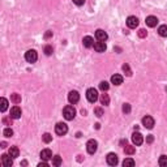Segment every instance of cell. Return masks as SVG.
<instances>
[{
    "mask_svg": "<svg viewBox=\"0 0 167 167\" xmlns=\"http://www.w3.org/2000/svg\"><path fill=\"white\" fill-rule=\"evenodd\" d=\"M63 116L65 120H73L76 116V109L73 106H65L63 109Z\"/></svg>",
    "mask_w": 167,
    "mask_h": 167,
    "instance_id": "1",
    "label": "cell"
},
{
    "mask_svg": "<svg viewBox=\"0 0 167 167\" xmlns=\"http://www.w3.org/2000/svg\"><path fill=\"white\" fill-rule=\"evenodd\" d=\"M67 132H68V125L65 123H58L55 125V133L58 136H64L67 135Z\"/></svg>",
    "mask_w": 167,
    "mask_h": 167,
    "instance_id": "2",
    "label": "cell"
},
{
    "mask_svg": "<svg viewBox=\"0 0 167 167\" xmlns=\"http://www.w3.org/2000/svg\"><path fill=\"white\" fill-rule=\"evenodd\" d=\"M86 98H87V101H89L90 103H94V102L98 99V91H97V89H94V87H90V89H87V91H86Z\"/></svg>",
    "mask_w": 167,
    "mask_h": 167,
    "instance_id": "3",
    "label": "cell"
},
{
    "mask_svg": "<svg viewBox=\"0 0 167 167\" xmlns=\"http://www.w3.org/2000/svg\"><path fill=\"white\" fill-rule=\"evenodd\" d=\"M38 59V54L35 50H29L25 52V60L28 63H35Z\"/></svg>",
    "mask_w": 167,
    "mask_h": 167,
    "instance_id": "4",
    "label": "cell"
},
{
    "mask_svg": "<svg viewBox=\"0 0 167 167\" xmlns=\"http://www.w3.org/2000/svg\"><path fill=\"white\" fill-rule=\"evenodd\" d=\"M98 149V142L95 140H89L86 142V150L89 154H94Z\"/></svg>",
    "mask_w": 167,
    "mask_h": 167,
    "instance_id": "5",
    "label": "cell"
},
{
    "mask_svg": "<svg viewBox=\"0 0 167 167\" xmlns=\"http://www.w3.org/2000/svg\"><path fill=\"white\" fill-rule=\"evenodd\" d=\"M142 125L145 127V128H148V129H151L154 127V119L151 116L149 115H146L142 117Z\"/></svg>",
    "mask_w": 167,
    "mask_h": 167,
    "instance_id": "6",
    "label": "cell"
},
{
    "mask_svg": "<svg viewBox=\"0 0 167 167\" xmlns=\"http://www.w3.org/2000/svg\"><path fill=\"white\" fill-rule=\"evenodd\" d=\"M127 26H128L129 29H136L137 26H139V18H137L136 16H129L128 18H127Z\"/></svg>",
    "mask_w": 167,
    "mask_h": 167,
    "instance_id": "7",
    "label": "cell"
},
{
    "mask_svg": "<svg viewBox=\"0 0 167 167\" xmlns=\"http://www.w3.org/2000/svg\"><path fill=\"white\" fill-rule=\"evenodd\" d=\"M68 101H69L71 105L77 103L78 101H80V94H78V91H76V90L69 91V94H68Z\"/></svg>",
    "mask_w": 167,
    "mask_h": 167,
    "instance_id": "8",
    "label": "cell"
},
{
    "mask_svg": "<svg viewBox=\"0 0 167 167\" xmlns=\"http://www.w3.org/2000/svg\"><path fill=\"white\" fill-rule=\"evenodd\" d=\"M106 161L110 166H116L117 162H119V158H117V155L115 153H109L106 157Z\"/></svg>",
    "mask_w": 167,
    "mask_h": 167,
    "instance_id": "9",
    "label": "cell"
},
{
    "mask_svg": "<svg viewBox=\"0 0 167 167\" xmlns=\"http://www.w3.org/2000/svg\"><path fill=\"white\" fill-rule=\"evenodd\" d=\"M132 141H133V144L136 146H140V145H142V142H144V137H142L140 132H135V133L132 135Z\"/></svg>",
    "mask_w": 167,
    "mask_h": 167,
    "instance_id": "10",
    "label": "cell"
},
{
    "mask_svg": "<svg viewBox=\"0 0 167 167\" xmlns=\"http://www.w3.org/2000/svg\"><path fill=\"white\" fill-rule=\"evenodd\" d=\"M13 159L14 158H12L9 154H3L2 155V165L4 167H11L13 165Z\"/></svg>",
    "mask_w": 167,
    "mask_h": 167,
    "instance_id": "11",
    "label": "cell"
},
{
    "mask_svg": "<svg viewBox=\"0 0 167 167\" xmlns=\"http://www.w3.org/2000/svg\"><path fill=\"white\" fill-rule=\"evenodd\" d=\"M93 47H94V50H95L97 52H105L106 48H107L106 42H103V41H98V42H95Z\"/></svg>",
    "mask_w": 167,
    "mask_h": 167,
    "instance_id": "12",
    "label": "cell"
},
{
    "mask_svg": "<svg viewBox=\"0 0 167 167\" xmlns=\"http://www.w3.org/2000/svg\"><path fill=\"white\" fill-rule=\"evenodd\" d=\"M145 22L149 28H155L157 24H158V18H157L155 16H148L146 20H145Z\"/></svg>",
    "mask_w": 167,
    "mask_h": 167,
    "instance_id": "13",
    "label": "cell"
},
{
    "mask_svg": "<svg viewBox=\"0 0 167 167\" xmlns=\"http://www.w3.org/2000/svg\"><path fill=\"white\" fill-rule=\"evenodd\" d=\"M21 115H22V111H21V109H20L18 106H14V107H12V109H11V116L13 117V119H20Z\"/></svg>",
    "mask_w": 167,
    "mask_h": 167,
    "instance_id": "14",
    "label": "cell"
},
{
    "mask_svg": "<svg viewBox=\"0 0 167 167\" xmlns=\"http://www.w3.org/2000/svg\"><path fill=\"white\" fill-rule=\"evenodd\" d=\"M41 158H42V161H50V159H52V151L50 149H43L41 151Z\"/></svg>",
    "mask_w": 167,
    "mask_h": 167,
    "instance_id": "15",
    "label": "cell"
},
{
    "mask_svg": "<svg viewBox=\"0 0 167 167\" xmlns=\"http://www.w3.org/2000/svg\"><path fill=\"white\" fill-rule=\"evenodd\" d=\"M95 37H97L98 41H103V42H105L107 38H109L107 33H106L105 30H102V29H98V30L95 32Z\"/></svg>",
    "mask_w": 167,
    "mask_h": 167,
    "instance_id": "16",
    "label": "cell"
},
{
    "mask_svg": "<svg viewBox=\"0 0 167 167\" xmlns=\"http://www.w3.org/2000/svg\"><path fill=\"white\" fill-rule=\"evenodd\" d=\"M82 43H84V46H85L86 48H90V47L94 46V39H93L90 35H86V37H84Z\"/></svg>",
    "mask_w": 167,
    "mask_h": 167,
    "instance_id": "17",
    "label": "cell"
},
{
    "mask_svg": "<svg viewBox=\"0 0 167 167\" xmlns=\"http://www.w3.org/2000/svg\"><path fill=\"white\" fill-rule=\"evenodd\" d=\"M111 82L114 84V85L119 86V85H121V84H123V77L120 75H114L111 77Z\"/></svg>",
    "mask_w": 167,
    "mask_h": 167,
    "instance_id": "18",
    "label": "cell"
},
{
    "mask_svg": "<svg viewBox=\"0 0 167 167\" xmlns=\"http://www.w3.org/2000/svg\"><path fill=\"white\" fill-rule=\"evenodd\" d=\"M8 154L12 157V158H17V157L20 155V149L17 148V146H11V149H9Z\"/></svg>",
    "mask_w": 167,
    "mask_h": 167,
    "instance_id": "19",
    "label": "cell"
},
{
    "mask_svg": "<svg viewBox=\"0 0 167 167\" xmlns=\"http://www.w3.org/2000/svg\"><path fill=\"white\" fill-rule=\"evenodd\" d=\"M124 153H125V154H128V155L135 154V153H136V148H135V146H132V145H125V148H124Z\"/></svg>",
    "mask_w": 167,
    "mask_h": 167,
    "instance_id": "20",
    "label": "cell"
},
{
    "mask_svg": "<svg viewBox=\"0 0 167 167\" xmlns=\"http://www.w3.org/2000/svg\"><path fill=\"white\" fill-rule=\"evenodd\" d=\"M11 101L14 103V105H18V103H21V95L17 94V93H13L11 95Z\"/></svg>",
    "mask_w": 167,
    "mask_h": 167,
    "instance_id": "21",
    "label": "cell"
},
{
    "mask_svg": "<svg viewBox=\"0 0 167 167\" xmlns=\"http://www.w3.org/2000/svg\"><path fill=\"white\" fill-rule=\"evenodd\" d=\"M0 103H2V105H0V111L4 112V111H6V110L8 109V101H7L4 97H3L2 99H0Z\"/></svg>",
    "mask_w": 167,
    "mask_h": 167,
    "instance_id": "22",
    "label": "cell"
},
{
    "mask_svg": "<svg viewBox=\"0 0 167 167\" xmlns=\"http://www.w3.org/2000/svg\"><path fill=\"white\" fill-rule=\"evenodd\" d=\"M158 34L161 37H167V25H161L158 28Z\"/></svg>",
    "mask_w": 167,
    "mask_h": 167,
    "instance_id": "23",
    "label": "cell"
},
{
    "mask_svg": "<svg viewBox=\"0 0 167 167\" xmlns=\"http://www.w3.org/2000/svg\"><path fill=\"white\" fill-rule=\"evenodd\" d=\"M101 103L102 105H105V106H109L110 105V97L107 94H102L101 95Z\"/></svg>",
    "mask_w": 167,
    "mask_h": 167,
    "instance_id": "24",
    "label": "cell"
},
{
    "mask_svg": "<svg viewBox=\"0 0 167 167\" xmlns=\"http://www.w3.org/2000/svg\"><path fill=\"white\" fill-rule=\"evenodd\" d=\"M52 165L54 166H60L61 165V157L60 155H54L52 157Z\"/></svg>",
    "mask_w": 167,
    "mask_h": 167,
    "instance_id": "25",
    "label": "cell"
},
{
    "mask_svg": "<svg viewBox=\"0 0 167 167\" xmlns=\"http://www.w3.org/2000/svg\"><path fill=\"white\" fill-rule=\"evenodd\" d=\"M123 166H124V167H133L135 166V161L132 158H125L124 162H123Z\"/></svg>",
    "mask_w": 167,
    "mask_h": 167,
    "instance_id": "26",
    "label": "cell"
},
{
    "mask_svg": "<svg viewBox=\"0 0 167 167\" xmlns=\"http://www.w3.org/2000/svg\"><path fill=\"white\" fill-rule=\"evenodd\" d=\"M158 163H159L161 167H167V157L166 155H161Z\"/></svg>",
    "mask_w": 167,
    "mask_h": 167,
    "instance_id": "27",
    "label": "cell"
},
{
    "mask_svg": "<svg viewBox=\"0 0 167 167\" xmlns=\"http://www.w3.org/2000/svg\"><path fill=\"white\" fill-rule=\"evenodd\" d=\"M42 140H43V142H46V144H50V142L52 141V136L50 133H45L42 136Z\"/></svg>",
    "mask_w": 167,
    "mask_h": 167,
    "instance_id": "28",
    "label": "cell"
},
{
    "mask_svg": "<svg viewBox=\"0 0 167 167\" xmlns=\"http://www.w3.org/2000/svg\"><path fill=\"white\" fill-rule=\"evenodd\" d=\"M109 87H110V85H109V82H107V81H102L99 84V89L103 90V91H107V90H109Z\"/></svg>",
    "mask_w": 167,
    "mask_h": 167,
    "instance_id": "29",
    "label": "cell"
},
{
    "mask_svg": "<svg viewBox=\"0 0 167 167\" xmlns=\"http://www.w3.org/2000/svg\"><path fill=\"white\" fill-rule=\"evenodd\" d=\"M123 71H124V73H125V75L128 76V77L132 76V71H131V68H129L128 64H124V65H123Z\"/></svg>",
    "mask_w": 167,
    "mask_h": 167,
    "instance_id": "30",
    "label": "cell"
},
{
    "mask_svg": "<svg viewBox=\"0 0 167 167\" xmlns=\"http://www.w3.org/2000/svg\"><path fill=\"white\" fill-rule=\"evenodd\" d=\"M3 135L6 137H12L13 136V129L12 128H6L3 131Z\"/></svg>",
    "mask_w": 167,
    "mask_h": 167,
    "instance_id": "31",
    "label": "cell"
},
{
    "mask_svg": "<svg viewBox=\"0 0 167 167\" xmlns=\"http://www.w3.org/2000/svg\"><path fill=\"white\" fill-rule=\"evenodd\" d=\"M43 51H45V54H46V55H47V56H50V55H52V52H54V50H52V46H50V45H47V46L45 47V50H43Z\"/></svg>",
    "mask_w": 167,
    "mask_h": 167,
    "instance_id": "32",
    "label": "cell"
},
{
    "mask_svg": "<svg viewBox=\"0 0 167 167\" xmlns=\"http://www.w3.org/2000/svg\"><path fill=\"white\" fill-rule=\"evenodd\" d=\"M123 112H124V114H129L131 112V105L129 103H124V105H123Z\"/></svg>",
    "mask_w": 167,
    "mask_h": 167,
    "instance_id": "33",
    "label": "cell"
},
{
    "mask_svg": "<svg viewBox=\"0 0 167 167\" xmlns=\"http://www.w3.org/2000/svg\"><path fill=\"white\" fill-rule=\"evenodd\" d=\"M94 115L98 116V117H101L103 115V109H102V107H97V109H94Z\"/></svg>",
    "mask_w": 167,
    "mask_h": 167,
    "instance_id": "34",
    "label": "cell"
},
{
    "mask_svg": "<svg viewBox=\"0 0 167 167\" xmlns=\"http://www.w3.org/2000/svg\"><path fill=\"white\" fill-rule=\"evenodd\" d=\"M12 119H13L12 116H9V117H3V123H4L6 125H12Z\"/></svg>",
    "mask_w": 167,
    "mask_h": 167,
    "instance_id": "35",
    "label": "cell"
},
{
    "mask_svg": "<svg viewBox=\"0 0 167 167\" xmlns=\"http://www.w3.org/2000/svg\"><path fill=\"white\" fill-rule=\"evenodd\" d=\"M146 35H148V32H146L145 29H140V30H139V37L140 38H145Z\"/></svg>",
    "mask_w": 167,
    "mask_h": 167,
    "instance_id": "36",
    "label": "cell"
},
{
    "mask_svg": "<svg viewBox=\"0 0 167 167\" xmlns=\"http://www.w3.org/2000/svg\"><path fill=\"white\" fill-rule=\"evenodd\" d=\"M73 2V4H76V6H84V4H85V0H72Z\"/></svg>",
    "mask_w": 167,
    "mask_h": 167,
    "instance_id": "37",
    "label": "cell"
},
{
    "mask_svg": "<svg viewBox=\"0 0 167 167\" xmlns=\"http://www.w3.org/2000/svg\"><path fill=\"white\" fill-rule=\"evenodd\" d=\"M51 37H52V32L48 30V32H46V33H45V39H50Z\"/></svg>",
    "mask_w": 167,
    "mask_h": 167,
    "instance_id": "38",
    "label": "cell"
},
{
    "mask_svg": "<svg viewBox=\"0 0 167 167\" xmlns=\"http://www.w3.org/2000/svg\"><path fill=\"white\" fill-rule=\"evenodd\" d=\"M38 167H48L47 161H43V162H41V163H38Z\"/></svg>",
    "mask_w": 167,
    "mask_h": 167,
    "instance_id": "39",
    "label": "cell"
},
{
    "mask_svg": "<svg viewBox=\"0 0 167 167\" xmlns=\"http://www.w3.org/2000/svg\"><path fill=\"white\" fill-rule=\"evenodd\" d=\"M154 141V137L153 136H148V137H146V142H149V144H151V142H153Z\"/></svg>",
    "mask_w": 167,
    "mask_h": 167,
    "instance_id": "40",
    "label": "cell"
},
{
    "mask_svg": "<svg viewBox=\"0 0 167 167\" xmlns=\"http://www.w3.org/2000/svg\"><path fill=\"white\" fill-rule=\"evenodd\" d=\"M2 148H3V149H4V148H7V142H4V141L2 142Z\"/></svg>",
    "mask_w": 167,
    "mask_h": 167,
    "instance_id": "41",
    "label": "cell"
}]
</instances>
